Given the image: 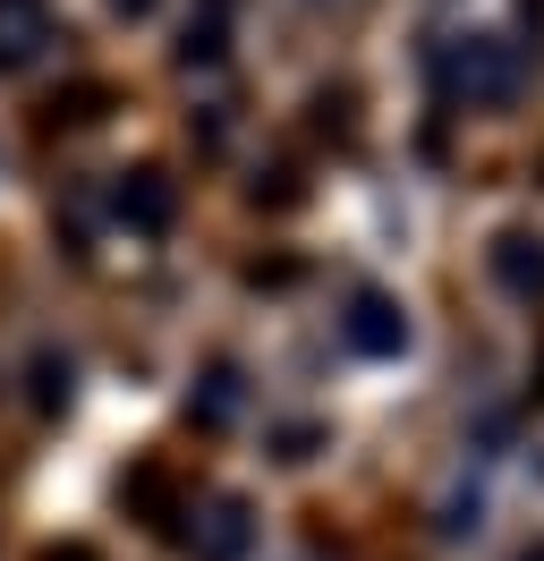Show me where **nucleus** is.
<instances>
[{
    "label": "nucleus",
    "mask_w": 544,
    "mask_h": 561,
    "mask_svg": "<svg viewBox=\"0 0 544 561\" xmlns=\"http://www.w3.org/2000/svg\"><path fill=\"white\" fill-rule=\"evenodd\" d=\"M43 43H52L43 0H0V77H9V69H34V60H43Z\"/></svg>",
    "instance_id": "nucleus-1"
},
{
    "label": "nucleus",
    "mask_w": 544,
    "mask_h": 561,
    "mask_svg": "<svg viewBox=\"0 0 544 561\" xmlns=\"http://www.w3.org/2000/svg\"><path fill=\"white\" fill-rule=\"evenodd\" d=\"M102 9H111V18H120V26H154V18H162L170 0H102Z\"/></svg>",
    "instance_id": "nucleus-2"
}]
</instances>
